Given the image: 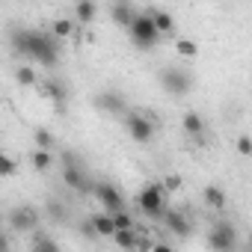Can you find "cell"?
I'll list each match as a JSON object with an SVG mask.
<instances>
[{
    "mask_svg": "<svg viewBox=\"0 0 252 252\" xmlns=\"http://www.w3.org/2000/svg\"><path fill=\"white\" fill-rule=\"evenodd\" d=\"M9 48L18 60L39 63L45 68H57L63 57V39H57L51 30H33V27H12L9 30Z\"/></svg>",
    "mask_w": 252,
    "mask_h": 252,
    "instance_id": "cell-1",
    "label": "cell"
},
{
    "mask_svg": "<svg viewBox=\"0 0 252 252\" xmlns=\"http://www.w3.org/2000/svg\"><path fill=\"white\" fill-rule=\"evenodd\" d=\"M166 196H169V190L163 187V181H152V184H146L140 193H137V208L149 217V220H160L163 214H166Z\"/></svg>",
    "mask_w": 252,
    "mask_h": 252,
    "instance_id": "cell-2",
    "label": "cell"
},
{
    "mask_svg": "<svg viewBox=\"0 0 252 252\" xmlns=\"http://www.w3.org/2000/svg\"><path fill=\"white\" fill-rule=\"evenodd\" d=\"M125 131H128V137L134 143L146 146L158 134V119L149 110H128V113H125Z\"/></svg>",
    "mask_w": 252,
    "mask_h": 252,
    "instance_id": "cell-3",
    "label": "cell"
},
{
    "mask_svg": "<svg viewBox=\"0 0 252 252\" xmlns=\"http://www.w3.org/2000/svg\"><path fill=\"white\" fill-rule=\"evenodd\" d=\"M128 36H131L134 48H140V51H152L163 39L160 30H158V24H155V18H152V12H137L134 24L128 27Z\"/></svg>",
    "mask_w": 252,
    "mask_h": 252,
    "instance_id": "cell-4",
    "label": "cell"
},
{
    "mask_svg": "<svg viewBox=\"0 0 252 252\" xmlns=\"http://www.w3.org/2000/svg\"><path fill=\"white\" fill-rule=\"evenodd\" d=\"M158 80H160L163 92H169L172 98H184V95H190V92L196 89L193 71H187V68H181V65H166V68H160V71H158Z\"/></svg>",
    "mask_w": 252,
    "mask_h": 252,
    "instance_id": "cell-5",
    "label": "cell"
},
{
    "mask_svg": "<svg viewBox=\"0 0 252 252\" xmlns=\"http://www.w3.org/2000/svg\"><path fill=\"white\" fill-rule=\"evenodd\" d=\"M63 184L68 190H74V193H92V184L95 181L86 175V169L80 166V160H77L74 152H65L63 155Z\"/></svg>",
    "mask_w": 252,
    "mask_h": 252,
    "instance_id": "cell-6",
    "label": "cell"
},
{
    "mask_svg": "<svg viewBox=\"0 0 252 252\" xmlns=\"http://www.w3.org/2000/svg\"><path fill=\"white\" fill-rule=\"evenodd\" d=\"M92 104L104 116H125V113L131 110L128 107V98H125L119 89H101V92H95L92 95Z\"/></svg>",
    "mask_w": 252,
    "mask_h": 252,
    "instance_id": "cell-7",
    "label": "cell"
},
{
    "mask_svg": "<svg viewBox=\"0 0 252 252\" xmlns=\"http://www.w3.org/2000/svg\"><path fill=\"white\" fill-rule=\"evenodd\" d=\"M92 196H95V202L104 208V211H122L125 208V196H122V190L113 184V181H95L92 184Z\"/></svg>",
    "mask_w": 252,
    "mask_h": 252,
    "instance_id": "cell-8",
    "label": "cell"
},
{
    "mask_svg": "<svg viewBox=\"0 0 252 252\" xmlns=\"http://www.w3.org/2000/svg\"><path fill=\"white\" fill-rule=\"evenodd\" d=\"M208 246L211 249H220V252H228L237 246V228L231 222H214L211 231H208Z\"/></svg>",
    "mask_w": 252,
    "mask_h": 252,
    "instance_id": "cell-9",
    "label": "cell"
},
{
    "mask_svg": "<svg viewBox=\"0 0 252 252\" xmlns=\"http://www.w3.org/2000/svg\"><path fill=\"white\" fill-rule=\"evenodd\" d=\"M9 228L12 231H36L39 228V211L30 208V205H15L6 217Z\"/></svg>",
    "mask_w": 252,
    "mask_h": 252,
    "instance_id": "cell-10",
    "label": "cell"
},
{
    "mask_svg": "<svg viewBox=\"0 0 252 252\" xmlns=\"http://www.w3.org/2000/svg\"><path fill=\"white\" fill-rule=\"evenodd\" d=\"M39 89H42V95H45L48 101H54L60 110L68 104V95H71V89L65 86V80H60V77H45Z\"/></svg>",
    "mask_w": 252,
    "mask_h": 252,
    "instance_id": "cell-11",
    "label": "cell"
},
{
    "mask_svg": "<svg viewBox=\"0 0 252 252\" xmlns=\"http://www.w3.org/2000/svg\"><path fill=\"white\" fill-rule=\"evenodd\" d=\"M160 222H163V228H169L175 237H190V231H193L187 214H181V211H175V208H166V214L160 217Z\"/></svg>",
    "mask_w": 252,
    "mask_h": 252,
    "instance_id": "cell-12",
    "label": "cell"
},
{
    "mask_svg": "<svg viewBox=\"0 0 252 252\" xmlns=\"http://www.w3.org/2000/svg\"><path fill=\"white\" fill-rule=\"evenodd\" d=\"M110 18H113L116 27L128 30L134 24V18H137V9H134L131 0H110Z\"/></svg>",
    "mask_w": 252,
    "mask_h": 252,
    "instance_id": "cell-13",
    "label": "cell"
},
{
    "mask_svg": "<svg viewBox=\"0 0 252 252\" xmlns=\"http://www.w3.org/2000/svg\"><path fill=\"white\" fill-rule=\"evenodd\" d=\"M71 15H74V21L80 27H89L95 21V15H98V3H95V0H74Z\"/></svg>",
    "mask_w": 252,
    "mask_h": 252,
    "instance_id": "cell-14",
    "label": "cell"
},
{
    "mask_svg": "<svg viewBox=\"0 0 252 252\" xmlns=\"http://www.w3.org/2000/svg\"><path fill=\"white\" fill-rule=\"evenodd\" d=\"M181 128H184L187 137H202V134H205V119H202L196 110H187V113L181 116Z\"/></svg>",
    "mask_w": 252,
    "mask_h": 252,
    "instance_id": "cell-15",
    "label": "cell"
},
{
    "mask_svg": "<svg viewBox=\"0 0 252 252\" xmlns=\"http://www.w3.org/2000/svg\"><path fill=\"white\" fill-rule=\"evenodd\" d=\"M30 166H33L36 172H42V175H45V172H51V166H54V152H51V149H39V146H36V149L30 152Z\"/></svg>",
    "mask_w": 252,
    "mask_h": 252,
    "instance_id": "cell-16",
    "label": "cell"
},
{
    "mask_svg": "<svg viewBox=\"0 0 252 252\" xmlns=\"http://www.w3.org/2000/svg\"><path fill=\"white\" fill-rule=\"evenodd\" d=\"M89 220H92V225H95V231H98L101 237H113V234H116V220H113L110 211H98V214H92Z\"/></svg>",
    "mask_w": 252,
    "mask_h": 252,
    "instance_id": "cell-17",
    "label": "cell"
},
{
    "mask_svg": "<svg viewBox=\"0 0 252 252\" xmlns=\"http://www.w3.org/2000/svg\"><path fill=\"white\" fill-rule=\"evenodd\" d=\"M202 202H205L208 208H214V211H222V208H225V190H222L220 184H208V187L202 190Z\"/></svg>",
    "mask_w": 252,
    "mask_h": 252,
    "instance_id": "cell-18",
    "label": "cell"
},
{
    "mask_svg": "<svg viewBox=\"0 0 252 252\" xmlns=\"http://www.w3.org/2000/svg\"><path fill=\"white\" fill-rule=\"evenodd\" d=\"M149 12H152V18H155V24H158L160 36H172V33H175V18H172V12H166V9H149Z\"/></svg>",
    "mask_w": 252,
    "mask_h": 252,
    "instance_id": "cell-19",
    "label": "cell"
},
{
    "mask_svg": "<svg viewBox=\"0 0 252 252\" xmlns=\"http://www.w3.org/2000/svg\"><path fill=\"white\" fill-rule=\"evenodd\" d=\"M137 225L134 228H116V234H113V243L116 246H122V249H137Z\"/></svg>",
    "mask_w": 252,
    "mask_h": 252,
    "instance_id": "cell-20",
    "label": "cell"
},
{
    "mask_svg": "<svg viewBox=\"0 0 252 252\" xmlns=\"http://www.w3.org/2000/svg\"><path fill=\"white\" fill-rule=\"evenodd\" d=\"M74 27H77L74 15H71V18H57V21H51V33H54L57 39H71V36H74Z\"/></svg>",
    "mask_w": 252,
    "mask_h": 252,
    "instance_id": "cell-21",
    "label": "cell"
},
{
    "mask_svg": "<svg viewBox=\"0 0 252 252\" xmlns=\"http://www.w3.org/2000/svg\"><path fill=\"white\" fill-rule=\"evenodd\" d=\"M33 234H36V237H33V243H30V249H33V252H48V249H51V252H57V249H60V243H57L51 234H39V228H36Z\"/></svg>",
    "mask_w": 252,
    "mask_h": 252,
    "instance_id": "cell-22",
    "label": "cell"
},
{
    "mask_svg": "<svg viewBox=\"0 0 252 252\" xmlns=\"http://www.w3.org/2000/svg\"><path fill=\"white\" fill-rule=\"evenodd\" d=\"M15 80H18V86H36V83H39V77H36L33 65H27V63L15 65Z\"/></svg>",
    "mask_w": 252,
    "mask_h": 252,
    "instance_id": "cell-23",
    "label": "cell"
},
{
    "mask_svg": "<svg viewBox=\"0 0 252 252\" xmlns=\"http://www.w3.org/2000/svg\"><path fill=\"white\" fill-rule=\"evenodd\" d=\"M175 54L184 57V60H196V57H199V45H196V39H178V42H175Z\"/></svg>",
    "mask_w": 252,
    "mask_h": 252,
    "instance_id": "cell-24",
    "label": "cell"
},
{
    "mask_svg": "<svg viewBox=\"0 0 252 252\" xmlns=\"http://www.w3.org/2000/svg\"><path fill=\"white\" fill-rule=\"evenodd\" d=\"M33 140H36V146H39V149H51V152L57 149V137H54V134H51L48 128H36Z\"/></svg>",
    "mask_w": 252,
    "mask_h": 252,
    "instance_id": "cell-25",
    "label": "cell"
},
{
    "mask_svg": "<svg viewBox=\"0 0 252 252\" xmlns=\"http://www.w3.org/2000/svg\"><path fill=\"white\" fill-rule=\"evenodd\" d=\"M45 214H48L54 222H63V220H65V208H63V202H60V199H48Z\"/></svg>",
    "mask_w": 252,
    "mask_h": 252,
    "instance_id": "cell-26",
    "label": "cell"
},
{
    "mask_svg": "<svg viewBox=\"0 0 252 252\" xmlns=\"http://www.w3.org/2000/svg\"><path fill=\"white\" fill-rule=\"evenodd\" d=\"M18 172V160L12 158V155H3V158H0V175H3V178H12Z\"/></svg>",
    "mask_w": 252,
    "mask_h": 252,
    "instance_id": "cell-27",
    "label": "cell"
},
{
    "mask_svg": "<svg viewBox=\"0 0 252 252\" xmlns=\"http://www.w3.org/2000/svg\"><path fill=\"white\" fill-rule=\"evenodd\" d=\"M234 149H237L240 158H252V137H249V134H240L237 143H234Z\"/></svg>",
    "mask_w": 252,
    "mask_h": 252,
    "instance_id": "cell-28",
    "label": "cell"
},
{
    "mask_svg": "<svg viewBox=\"0 0 252 252\" xmlns=\"http://www.w3.org/2000/svg\"><path fill=\"white\" fill-rule=\"evenodd\" d=\"M113 220H116V228H134V217L128 211H113Z\"/></svg>",
    "mask_w": 252,
    "mask_h": 252,
    "instance_id": "cell-29",
    "label": "cell"
},
{
    "mask_svg": "<svg viewBox=\"0 0 252 252\" xmlns=\"http://www.w3.org/2000/svg\"><path fill=\"white\" fill-rule=\"evenodd\" d=\"M181 184H184V178H181L178 172H169V175H163V187H166L169 193H175V190H181Z\"/></svg>",
    "mask_w": 252,
    "mask_h": 252,
    "instance_id": "cell-30",
    "label": "cell"
},
{
    "mask_svg": "<svg viewBox=\"0 0 252 252\" xmlns=\"http://www.w3.org/2000/svg\"><path fill=\"white\" fill-rule=\"evenodd\" d=\"M155 246H158V243H155L152 237H143V234L137 237V249H155Z\"/></svg>",
    "mask_w": 252,
    "mask_h": 252,
    "instance_id": "cell-31",
    "label": "cell"
},
{
    "mask_svg": "<svg viewBox=\"0 0 252 252\" xmlns=\"http://www.w3.org/2000/svg\"><path fill=\"white\" fill-rule=\"evenodd\" d=\"M249 246H252V234H249Z\"/></svg>",
    "mask_w": 252,
    "mask_h": 252,
    "instance_id": "cell-32",
    "label": "cell"
}]
</instances>
